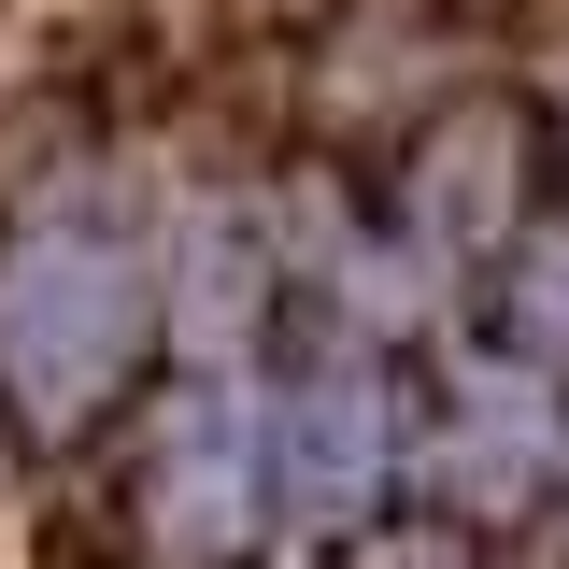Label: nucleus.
I'll list each match as a JSON object with an SVG mask.
<instances>
[{
	"label": "nucleus",
	"instance_id": "obj_1",
	"mask_svg": "<svg viewBox=\"0 0 569 569\" xmlns=\"http://www.w3.org/2000/svg\"><path fill=\"white\" fill-rule=\"evenodd\" d=\"M157 342V242L129 186L71 171L0 228V399L29 427H86Z\"/></svg>",
	"mask_w": 569,
	"mask_h": 569
},
{
	"label": "nucleus",
	"instance_id": "obj_2",
	"mask_svg": "<svg viewBox=\"0 0 569 569\" xmlns=\"http://www.w3.org/2000/svg\"><path fill=\"white\" fill-rule=\"evenodd\" d=\"M257 527H271V413L228 370H200V385H171L157 456H142V541L157 569H242Z\"/></svg>",
	"mask_w": 569,
	"mask_h": 569
},
{
	"label": "nucleus",
	"instance_id": "obj_3",
	"mask_svg": "<svg viewBox=\"0 0 569 569\" xmlns=\"http://www.w3.org/2000/svg\"><path fill=\"white\" fill-rule=\"evenodd\" d=\"M399 470V399H385V370L356 328H313L299 370L271 385V512L299 527H356L370 498Z\"/></svg>",
	"mask_w": 569,
	"mask_h": 569
},
{
	"label": "nucleus",
	"instance_id": "obj_4",
	"mask_svg": "<svg viewBox=\"0 0 569 569\" xmlns=\"http://www.w3.org/2000/svg\"><path fill=\"white\" fill-rule=\"evenodd\" d=\"M527 228V114L512 100H470V114H441L413 142V171H399V242L413 257H498Z\"/></svg>",
	"mask_w": 569,
	"mask_h": 569
},
{
	"label": "nucleus",
	"instance_id": "obj_5",
	"mask_svg": "<svg viewBox=\"0 0 569 569\" xmlns=\"http://www.w3.org/2000/svg\"><path fill=\"white\" fill-rule=\"evenodd\" d=\"M541 470H556V427H541V399L470 385V427L441 441V485H470V498H527Z\"/></svg>",
	"mask_w": 569,
	"mask_h": 569
},
{
	"label": "nucleus",
	"instance_id": "obj_6",
	"mask_svg": "<svg viewBox=\"0 0 569 569\" xmlns=\"http://www.w3.org/2000/svg\"><path fill=\"white\" fill-rule=\"evenodd\" d=\"M498 328H512V356L569 370V228H541V242L512 257V284H498Z\"/></svg>",
	"mask_w": 569,
	"mask_h": 569
}]
</instances>
